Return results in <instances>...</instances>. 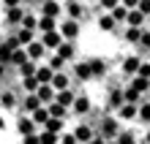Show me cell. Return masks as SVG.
<instances>
[{
  "label": "cell",
  "mask_w": 150,
  "mask_h": 144,
  "mask_svg": "<svg viewBox=\"0 0 150 144\" xmlns=\"http://www.w3.org/2000/svg\"><path fill=\"white\" fill-rule=\"evenodd\" d=\"M6 133V112H3V106H0V136Z\"/></svg>",
  "instance_id": "4"
},
{
  "label": "cell",
  "mask_w": 150,
  "mask_h": 144,
  "mask_svg": "<svg viewBox=\"0 0 150 144\" xmlns=\"http://www.w3.org/2000/svg\"><path fill=\"white\" fill-rule=\"evenodd\" d=\"M142 60H145V57H139V55H128V57H123V60H120V71H123L128 79H134V76L139 74V65H142Z\"/></svg>",
  "instance_id": "1"
},
{
  "label": "cell",
  "mask_w": 150,
  "mask_h": 144,
  "mask_svg": "<svg viewBox=\"0 0 150 144\" xmlns=\"http://www.w3.org/2000/svg\"><path fill=\"white\" fill-rule=\"evenodd\" d=\"M142 144H150V131L145 133V139H142Z\"/></svg>",
  "instance_id": "5"
},
{
  "label": "cell",
  "mask_w": 150,
  "mask_h": 144,
  "mask_svg": "<svg viewBox=\"0 0 150 144\" xmlns=\"http://www.w3.org/2000/svg\"><path fill=\"white\" fill-rule=\"evenodd\" d=\"M137 122H142V125H150V101H147V98L137 103Z\"/></svg>",
  "instance_id": "2"
},
{
  "label": "cell",
  "mask_w": 150,
  "mask_h": 144,
  "mask_svg": "<svg viewBox=\"0 0 150 144\" xmlns=\"http://www.w3.org/2000/svg\"><path fill=\"white\" fill-rule=\"evenodd\" d=\"M112 144H137V136H134V131H120L112 139Z\"/></svg>",
  "instance_id": "3"
}]
</instances>
